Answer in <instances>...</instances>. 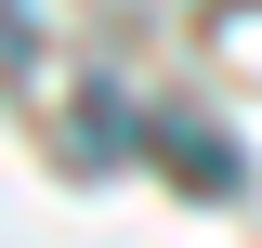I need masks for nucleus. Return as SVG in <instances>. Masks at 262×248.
Returning <instances> with one entry per match:
<instances>
[{
	"label": "nucleus",
	"mask_w": 262,
	"mask_h": 248,
	"mask_svg": "<svg viewBox=\"0 0 262 248\" xmlns=\"http://www.w3.org/2000/svg\"><path fill=\"white\" fill-rule=\"evenodd\" d=\"M0 53H27V13H13V0H0Z\"/></svg>",
	"instance_id": "obj_1"
}]
</instances>
